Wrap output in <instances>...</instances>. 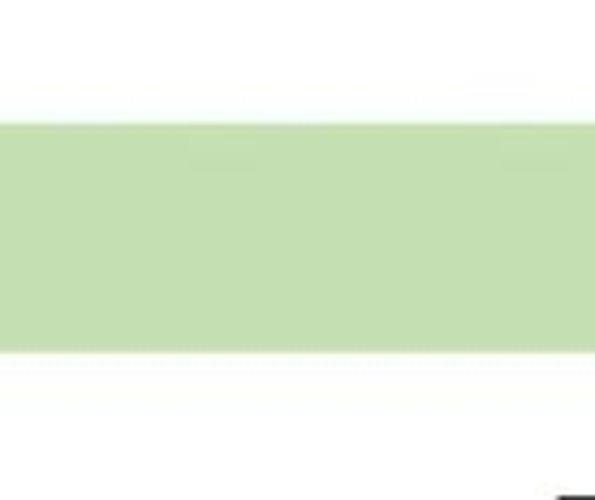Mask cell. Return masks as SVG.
Segmentation results:
<instances>
[]
</instances>
